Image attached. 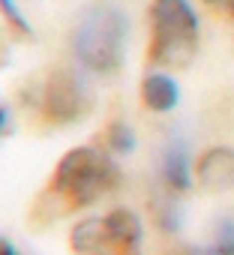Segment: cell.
I'll return each mask as SVG.
<instances>
[{
    "mask_svg": "<svg viewBox=\"0 0 234 255\" xmlns=\"http://www.w3.org/2000/svg\"><path fill=\"white\" fill-rule=\"evenodd\" d=\"M159 177H162V186L168 195H183L192 186V162L180 144L165 147L162 162H159Z\"/></svg>",
    "mask_w": 234,
    "mask_h": 255,
    "instance_id": "7",
    "label": "cell"
},
{
    "mask_svg": "<svg viewBox=\"0 0 234 255\" xmlns=\"http://www.w3.org/2000/svg\"><path fill=\"white\" fill-rule=\"evenodd\" d=\"M120 186V168L99 147H72L60 156L51 171V180L36 204V213L45 219L69 216L84 210L102 198H108Z\"/></svg>",
    "mask_w": 234,
    "mask_h": 255,
    "instance_id": "1",
    "label": "cell"
},
{
    "mask_svg": "<svg viewBox=\"0 0 234 255\" xmlns=\"http://www.w3.org/2000/svg\"><path fill=\"white\" fill-rule=\"evenodd\" d=\"M39 108L48 123L69 126L90 111V90L81 75H75L69 69H54L42 84Z\"/></svg>",
    "mask_w": 234,
    "mask_h": 255,
    "instance_id": "5",
    "label": "cell"
},
{
    "mask_svg": "<svg viewBox=\"0 0 234 255\" xmlns=\"http://www.w3.org/2000/svg\"><path fill=\"white\" fill-rule=\"evenodd\" d=\"M72 51L81 69L93 75H111L120 69L126 51V15L120 6L93 3L81 12L72 30Z\"/></svg>",
    "mask_w": 234,
    "mask_h": 255,
    "instance_id": "2",
    "label": "cell"
},
{
    "mask_svg": "<svg viewBox=\"0 0 234 255\" xmlns=\"http://www.w3.org/2000/svg\"><path fill=\"white\" fill-rule=\"evenodd\" d=\"M183 255H234V222H222L204 249H192Z\"/></svg>",
    "mask_w": 234,
    "mask_h": 255,
    "instance_id": "9",
    "label": "cell"
},
{
    "mask_svg": "<svg viewBox=\"0 0 234 255\" xmlns=\"http://www.w3.org/2000/svg\"><path fill=\"white\" fill-rule=\"evenodd\" d=\"M141 219L129 207H114L72 225L69 246L75 255H144Z\"/></svg>",
    "mask_w": 234,
    "mask_h": 255,
    "instance_id": "4",
    "label": "cell"
},
{
    "mask_svg": "<svg viewBox=\"0 0 234 255\" xmlns=\"http://www.w3.org/2000/svg\"><path fill=\"white\" fill-rule=\"evenodd\" d=\"M0 255H21V252H18V249H15L6 237H0Z\"/></svg>",
    "mask_w": 234,
    "mask_h": 255,
    "instance_id": "13",
    "label": "cell"
},
{
    "mask_svg": "<svg viewBox=\"0 0 234 255\" xmlns=\"http://www.w3.org/2000/svg\"><path fill=\"white\" fill-rule=\"evenodd\" d=\"M105 147L111 153H132L135 147V132H132V126L129 123H111L108 126V132H105Z\"/></svg>",
    "mask_w": 234,
    "mask_h": 255,
    "instance_id": "10",
    "label": "cell"
},
{
    "mask_svg": "<svg viewBox=\"0 0 234 255\" xmlns=\"http://www.w3.org/2000/svg\"><path fill=\"white\" fill-rule=\"evenodd\" d=\"M3 129H6V108L0 105V132H3Z\"/></svg>",
    "mask_w": 234,
    "mask_h": 255,
    "instance_id": "14",
    "label": "cell"
},
{
    "mask_svg": "<svg viewBox=\"0 0 234 255\" xmlns=\"http://www.w3.org/2000/svg\"><path fill=\"white\" fill-rule=\"evenodd\" d=\"M201 3L222 12V15H228V18H234V0H201Z\"/></svg>",
    "mask_w": 234,
    "mask_h": 255,
    "instance_id": "12",
    "label": "cell"
},
{
    "mask_svg": "<svg viewBox=\"0 0 234 255\" xmlns=\"http://www.w3.org/2000/svg\"><path fill=\"white\" fill-rule=\"evenodd\" d=\"M147 21H150L147 60L159 69L189 66L201 36L198 15L189 0H153Z\"/></svg>",
    "mask_w": 234,
    "mask_h": 255,
    "instance_id": "3",
    "label": "cell"
},
{
    "mask_svg": "<svg viewBox=\"0 0 234 255\" xmlns=\"http://www.w3.org/2000/svg\"><path fill=\"white\" fill-rule=\"evenodd\" d=\"M177 99H180V87L168 72H150L141 78V102L150 111L165 114L177 105Z\"/></svg>",
    "mask_w": 234,
    "mask_h": 255,
    "instance_id": "8",
    "label": "cell"
},
{
    "mask_svg": "<svg viewBox=\"0 0 234 255\" xmlns=\"http://www.w3.org/2000/svg\"><path fill=\"white\" fill-rule=\"evenodd\" d=\"M0 12H3V18L18 30V33H27L30 30V24H27V18L21 15V6H18V0H0Z\"/></svg>",
    "mask_w": 234,
    "mask_h": 255,
    "instance_id": "11",
    "label": "cell"
},
{
    "mask_svg": "<svg viewBox=\"0 0 234 255\" xmlns=\"http://www.w3.org/2000/svg\"><path fill=\"white\" fill-rule=\"evenodd\" d=\"M192 177L207 192H225L234 186V150L231 147H210L195 159Z\"/></svg>",
    "mask_w": 234,
    "mask_h": 255,
    "instance_id": "6",
    "label": "cell"
}]
</instances>
